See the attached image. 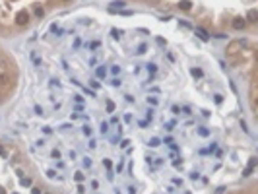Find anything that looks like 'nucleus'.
<instances>
[{
  "label": "nucleus",
  "instance_id": "1",
  "mask_svg": "<svg viewBox=\"0 0 258 194\" xmlns=\"http://www.w3.org/2000/svg\"><path fill=\"white\" fill-rule=\"evenodd\" d=\"M27 21H29V14L27 12H20L16 16V24L18 25H27Z\"/></svg>",
  "mask_w": 258,
  "mask_h": 194
},
{
  "label": "nucleus",
  "instance_id": "2",
  "mask_svg": "<svg viewBox=\"0 0 258 194\" xmlns=\"http://www.w3.org/2000/svg\"><path fill=\"white\" fill-rule=\"evenodd\" d=\"M124 6H126V2H124V0H113L109 10H111V12H117V10H122Z\"/></svg>",
  "mask_w": 258,
  "mask_h": 194
},
{
  "label": "nucleus",
  "instance_id": "3",
  "mask_svg": "<svg viewBox=\"0 0 258 194\" xmlns=\"http://www.w3.org/2000/svg\"><path fill=\"white\" fill-rule=\"evenodd\" d=\"M231 25H233V29H243V27H245V25H247V21H245V20H243V18H235V20H233V24H231Z\"/></svg>",
  "mask_w": 258,
  "mask_h": 194
},
{
  "label": "nucleus",
  "instance_id": "4",
  "mask_svg": "<svg viewBox=\"0 0 258 194\" xmlns=\"http://www.w3.org/2000/svg\"><path fill=\"white\" fill-rule=\"evenodd\" d=\"M194 31H196V35L200 37L202 41H210V35H208V31H206V29H202V27H196Z\"/></svg>",
  "mask_w": 258,
  "mask_h": 194
},
{
  "label": "nucleus",
  "instance_id": "5",
  "mask_svg": "<svg viewBox=\"0 0 258 194\" xmlns=\"http://www.w3.org/2000/svg\"><path fill=\"white\" fill-rule=\"evenodd\" d=\"M241 47H243V43H241V41H235V43H231V45H229V49H227V50L233 54V53H237V49H241Z\"/></svg>",
  "mask_w": 258,
  "mask_h": 194
},
{
  "label": "nucleus",
  "instance_id": "6",
  "mask_svg": "<svg viewBox=\"0 0 258 194\" xmlns=\"http://www.w3.org/2000/svg\"><path fill=\"white\" fill-rule=\"evenodd\" d=\"M179 8H181V10H190L192 2H190V0H181V2H179Z\"/></svg>",
  "mask_w": 258,
  "mask_h": 194
},
{
  "label": "nucleus",
  "instance_id": "7",
  "mask_svg": "<svg viewBox=\"0 0 258 194\" xmlns=\"http://www.w3.org/2000/svg\"><path fill=\"white\" fill-rule=\"evenodd\" d=\"M247 20H248V21H256V20H258V12H256V10H248Z\"/></svg>",
  "mask_w": 258,
  "mask_h": 194
},
{
  "label": "nucleus",
  "instance_id": "8",
  "mask_svg": "<svg viewBox=\"0 0 258 194\" xmlns=\"http://www.w3.org/2000/svg\"><path fill=\"white\" fill-rule=\"evenodd\" d=\"M190 74H192L194 78H202V70H200V68H192Z\"/></svg>",
  "mask_w": 258,
  "mask_h": 194
},
{
  "label": "nucleus",
  "instance_id": "9",
  "mask_svg": "<svg viewBox=\"0 0 258 194\" xmlns=\"http://www.w3.org/2000/svg\"><path fill=\"white\" fill-rule=\"evenodd\" d=\"M198 134L206 138V136H210V130H208V128H198Z\"/></svg>",
  "mask_w": 258,
  "mask_h": 194
},
{
  "label": "nucleus",
  "instance_id": "10",
  "mask_svg": "<svg viewBox=\"0 0 258 194\" xmlns=\"http://www.w3.org/2000/svg\"><path fill=\"white\" fill-rule=\"evenodd\" d=\"M35 16H37V18H43V16H45V10L37 6V8H35Z\"/></svg>",
  "mask_w": 258,
  "mask_h": 194
},
{
  "label": "nucleus",
  "instance_id": "11",
  "mask_svg": "<svg viewBox=\"0 0 258 194\" xmlns=\"http://www.w3.org/2000/svg\"><path fill=\"white\" fill-rule=\"evenodd\" d=\"M105 74H107V70H105L103 66H101V68H97V78H105Z\"/></svg>",
  "mask_w": 258,
  "mask_h": 194
},
{
  "label": "nucleus",
  "instance_id": "12",
  "mask_svg": "<svg viewBox=\"0 0 258 194\" xmlns=\"http://www.w3.org/2000/svg\"><path fill=\"white\" fill-rule=\"evenodd\" d=\"M150 146H151V147H157V146H159V138H151V140H150Z\"/></svg>",
  "mask_w": 258,
  "mask_h": 194
},
{
  "label": "nucleus",
  "instance_id": "13",
  "mask_svg": "<svg viewBox=\"0 0 258 194\" xmlns=\"http://www.w3.org/2000/svg\"><path fill=\"white\" fill-rule=\"evenodd\" d=\"M114 111V103L113 101H107V113H113Z\"/></svg>",
  "mask_w": 258,
  "mask_h": 194
},
{
  "label": "nucleus",
  "instance_id": "14",
  "mask_svg": "<svg viewBox=\"0 0 258 194\" xmlns=\"http://www.w3.org/2000/svg\"><path fill=\"white\" fill-rule=\"evenodd\" d=\"M159 101L155 99V97H147V105H157Z\"/></svg>",
  "mask_w": 258,
  "mask_h": 194
},
{
  "label": "nucleus",
  "instance_id": "15",
  "mask_svg": "<svg viewBox=\"0 0 258 194\" xmlns=\"http://www.w3.org/2000/svg\"><path fill=\"white\" fill-rule=\"evenodd\" d=\"M50 155H53L54 159H60V151H58V150H53V151H50Z\"/></svg>",
  "mask_w": 258,
  "mask_h": 194
},
{
  "label": "nucleus",
  "instance_id": "16",
  "mask_svg": "<svg viewBox=\"0 0 258 194\" xmlns=\"http://www.w3.org/2000/svg\"><path fill=\"white\" fill-rule=\"evenodd\" d=\"M107 130H109V124H107V122H101V132L107 134Z\"/></svg>",
  "mask_w": 258,
  "mask_h": 194
},
{
  "label": "nucleus",
  "instance_id": "17",
  "mask_svg": "<svg viewBox=\"0 0 258 194\" xmlns=\"http://www.w3.org/2000/svg\"><path fill=\"white\" fill-rule=\"evenodd\" d=\"M31 58H33V62L37 64V66H41V60H39V57H37V54H35V53H33V54H31Z\"/></svg>",
  "mask_w": 258,
  "mask_h": 194
},
{
  "label": "nucleus",
  "instance_id": "18",
  "mask_svg": "<svg viewBox=\"0 0 258 194\" xmlns=\"http://www.w3.org/2000/svg\"><path fill=\"white\" fill-rule=\"evenodd\" d=\"M248 167H250V169H254V167H256V159H254V157L248 161Z\"/></svg>",
  "mask_w": 258,
  "mask_h": 194
},
{
  "label": "nucleus",
  "instance_id": "19",
  "mask_svg": "<svg viewBox=\"0 0 258 194\" xmlns=\"http://www.w3.org/2000/svg\"><path fill=\"white\" fill-rule=\"evenodd\" d=\"M47 177H50V179H54V177H56V173H54V171H53V169H49V171H47Z\"/></svg>",
  "mask_w": 258,
  "mask_h": 194
},
{
  "label": "nucleus",
  "instance_id": "20",
  "mask_svg": "<svg viewBox=\"0 0 258 194\" xmlns=\"http://www.w3.org/2000/svg\"><path fill=\"white\" fill-rule=\"evenodd\" d=\"M6 84V74H0V86Z\"/></svg>",
  "mask_w": 258,
  "mask_h": 194
},
{
  "label": "nucleus",
  "instance_id": "21",
  "mask_svg": "<svg viewBox=\"0 0 258 194\" xmlns=\"http://www.w3.org/2000/svg\"><path fill=\"white\" fill-rule=\"evenodd\" d=\"M76 181L82 183V181H84V175H82V173H76Z\"/></svg>",
  "mask_w": 258,
  "mask_h": 194
},
{
  "label": "nucleus",
  "instance_id": "22",
  "mask_svg": "<svg viewBox=\"0 0 258 194\" xmlns=\"http://www.w3.org/2000/svg\"><path fill=\"white\" fill-rule=\"evenodd\" d=\"M84 165H85V167H91V159L85 157V159H84Z\"/></svg>",
  "mask_w": 258,
  "mask_h": 194
},
{
  "label": "nucleus",
  "instance_id": "23",
  "mask_svg": "<svg viewBox=\"0 0 258 194\" xmlns=\"http://www.w3.org/2000/svg\"><path fill=\"white\" fill-rule=\"evenodd\" d=\"M84 134H85V136H89V134H91V128H89V126H84Z\"/></svg>",
  "mask_w": 258,
  "mask_h": 194
},
{
  "label": "nucleus",
  "instance_id": "24",
  "mask_svg": "<svg viewBox=\"0 0 258 194\" xmlns=\"http://www.w3.org/2000/svg\"><path fill=\"white\" fill-rule=\"evenodd\" d=\"M103 165H105V167H107V169L111 171V161H109V159H103Z\"/></svg>",
  "mask_w": 258,
  "mask_h": 194
},
{
  "label": "nucleus",
  "instance_id": "25",
  "mask_svg": "<svg viewBox=\"0 0 258 194\" xmlns=\"http://www.w3.org/2000/svg\"><path fill=\"white\" fill-rule=\"evenodd\" d=\"M147 70L153 74V72H155V64H147Z\"/></svg>",
  "mask_w": 258,
  "mask_h": 194
},
{
  "label": "nucleus",
  "instance_id": "26",
  "mask_svg": "<svg viewBox=\"0 0 258 194\" xmlns=\"http://www.w3.org/2000/svg\"><path fill=\"white\" fill-rule=\"evenodd\" d=\"M111 84L117 87V86H121V80H117V78H114V80H111Z\"/></svg>",
  "mask_w": 258,
  "mask_h": 194
},
{
  "label": "nucleus",
  "instance_id": "27",
  "mask_svg": "<svg viewBox=\"0 0 258 194\" xmlns=\"http://www.w3.org/2000/svg\"><path fill=\"white\" fill-rule=\"evenodd\" d=\"M91 87H95V89H97V87H99V82H97V80H91Z\"/></svg>",
  "mask_w": 258,
  "mask_h": 194
},
{
  "label": "nucleus",
  "instance_id": "28",
  "mask_svg": "<svg viewBox=\"0 0 258 194\" xmlns=\"http://www.w3.org/2000/svg\"><path fill=\"white\" fill-rule=\"evenodd\" d=\"M35 113H37V115H43V109H41L39 105H37V107H35Z\"/></svg>",
  "mask_w": 258,
  "mask_h": 194
},
{
  "label": "nucleus",
  "instance_id": "29",
  "mask_svg": "<svg viewBox=\"0 0 258 194\" xmlns=\"http://www.w3.org/2000/svg\"><path fill=\"white\" fill-rule=\"evenodd\" d=\"M113 37H114V39H118V37H121V33H118L117 29H113Z\"/></svg>",
  "mask_w": 258,
  "mask_h": 194
},
{
  "label": "nucleus",
  "instance_id": "30",
  "mask_svg": "<svg viewBox=\"0 0 258 194\" xmlns=\"http://www.w3.org/2000/svg\"><path fill=\"white\" fill-rule=\"evenodd\" d=\"M21 184H25V186H27V184H31V181H29V179H21Z\"/></svg>",
  "mask_w": 258,
  "mask_h": 194
},
{
  "label": "nucleus",
  "instance_id": "31",
  "mask_svg": "<svg viewBox=\"0 0 258 194\" xmlns=\"http://www.w3.org/2000/svg\"><path fill=\"white\" fill-rule=\"evenodd\" d=\"M0 155H4V150H2V147H0Z\"/></svg>",
  "mask_w": 258,
  "mask_h": 194
},
{
  "label": "nucleus",
  "instance_id": "32",
  "mask_svg": "<svg viewBox=\"0 0 258 194\" xmlns=\"http://www.w3.org/2000/svg\"><path fill=\"white\" fill-rule=\"evenodd\" d=\"M0 194H4V188L2 186H0Z\"/></svg>",
  "mask_w": 258,
  "mask_h": 194
},
{
  "label": "nucleus",
  "instance_id": "33",
  "mask_svg": "<svg viewBox=\"0 0 258 194\" xmlns=\"http://www.w3.org/2000/svg\"><path fill=\"white\" fill-rule=\"evenodd\" d=\"M64 2H68V0H64Z\"/></svg>",
  "mask_w": 258,
  "mask_h": 194
}]
</instances>
